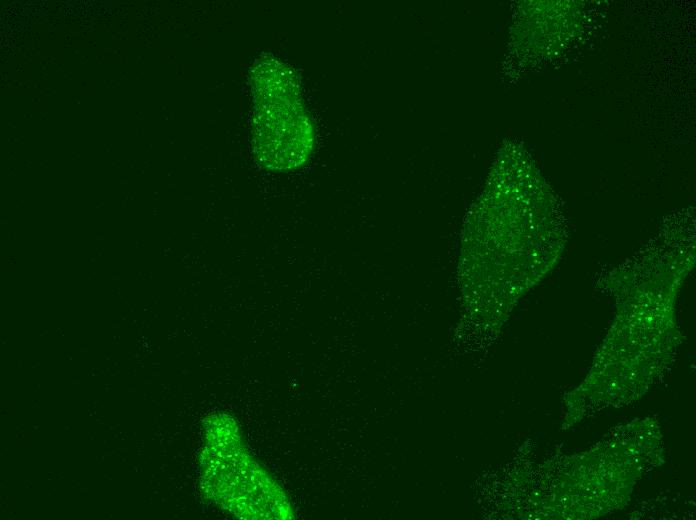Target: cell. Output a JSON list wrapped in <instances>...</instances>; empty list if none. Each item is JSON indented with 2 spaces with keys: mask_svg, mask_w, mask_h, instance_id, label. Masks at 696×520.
Wrapping results in <instances>:
<instances>
[{
  "mask_svg": "<svg viewBox=\"0 0 696 520\" xmlns=\"http://www.w3.org/2000/svg\"><path fill=\"white\" fill-rule=\"evenodd\" d=\"M253 95V149L257 161L272 171L302 166L313 148V132L291 68L271 56L250 71Z\"/></svg>",
  "mask_w": 696,
  "mask_h": 520,
  "instance_id": "6da1fadb",
  "label": "cell"
}]
</instances>
